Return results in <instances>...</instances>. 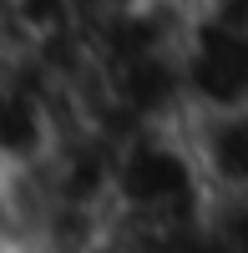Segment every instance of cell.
Segmentation results:
<instances>
[{"label":"cell","mask_w":248,"mask_h":253,"mask_svg":"<svg viewBox=\"0 0 248 253\" xmlns=\"http://www.w3.org/2000/svg\"><path fill=\"white\" fill-rule=\"evenodd\" d=\"M208 213V187L198 177L188 137L177 126H137L112 147V223L142 233L193 228Z\"/></svg>","instance_id":"obj_1"},{"label":"cell","mask_w":248,"mask_h":253,"mask_svg":"<svg viewBox=\"0 0 248 253\" xmlns=\"http://www.w3.org/2000/svg\"><path fill=\"white\" fill-rule=\"evenodd\" d=\"M177 76L188 112L248 107V26L188 15V31L177 46Z\"/></svg>","instance_id":"obj_2"},{"label":"cell","mask_w":248,"mask_h":253,"mask_svg":"<svg viewBox=\"0 0 248 253\" xmlns=\"http://www.w3.org/2000/svg\"><path fill=\"white\" fill-rule=\"evenodd\" d=\"M182 137L208 198H248V107L188 112Z\"/></svg>","instance_id":"obj_3"}]
</instances>
